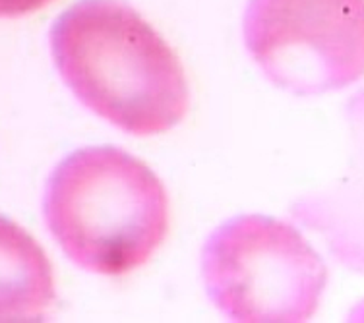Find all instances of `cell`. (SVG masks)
<instances>
[{
	"label": "cell",
	"mask_w": 364,
	"mask_h": 323,
	"mask_svg": "<svg viewBox=\"0 0 364 323\" xmlns=\"http://www.w3.org/2000/svg\"><path fill=\"white\" fill-rule=\"evenodd\" d=\"M60 76L87 109L120 130L154 136L188 111L175 50L122 0H80L50 29Z\"/></svg>",
	"instance_id": "obj_1"
},
{
	"label": "cell",
	"mask_w": 364,
	"mask_h": 323,
	"mask_svg": "<svg viewBox=\"0 0 364 323\" xmlns=\"http://www.w3.org/2000/svg\"><path fill=\"white\" fill-rule=\"evenodd\" d=\"M43 211L64 253L99 275L141 267L168 231V197L161 180L119 148L68 155L50 175Z\"/></svg>",
	"instance_id": "obj_2"
},
{
	"label": "cell",
	"mask_w": 364,
	"mask_h": 323,
	"mask_svg": "<svg viewBox=\"0 0 364 323\" xmlns=\"http://www.w3.org/2000/svg\"><path fill=\"white\" fill-rule=\"evenodd\" d=\"M203 279L232 322L296 323L318 310L328 269L293 225L245 215L219 226L203 248Z\"/></svg>",
	"instance_id": "obj_3"
},
{
	"label": "cell",
	"mask_w": 364,
	"mask_h": 323,
	"mask_svg": "<svg viewBox=\"0 0 364 323\" xmlns=\"http://www.w3.org/2000/svg\"><path fill=\"white\" fill-rule=\"evenodd\" d=\"M363 0H250L246 49L273 84L318 95L363 74Z\"/></svg>",
	"instance_id": "obj_4"
},
{
	"label": "cell",
	"mask_w": 364,
	"mask_h": 323,
	"mask_svg": "<svg viewBox=\"0 0 364 323\" xmlns=\"http://www.w3.org/2000/svg\"><path fill=\"white\" fill-rule=\"evenodd\" d=\"M55 298L45 250L14 221L0 217V322H41Z\"/></svg>",
	"instance_id": "obj_5"
},
{
	"label": "cell",
	"mask_w": 364,
	"mask_h": 323,
	"mask_svg": "<svg viewBox=\"0 0 364 323\" xmlns=\"http://www.w3.org/2000/svg\"><path fill=\"white\" fill-rule=\"evenodd\" d=\"M53 0H0V16L14 18V16L31 14L47 6Z\"/></svg>",
	"instance_id": "obj_6"
}]
</instances>
